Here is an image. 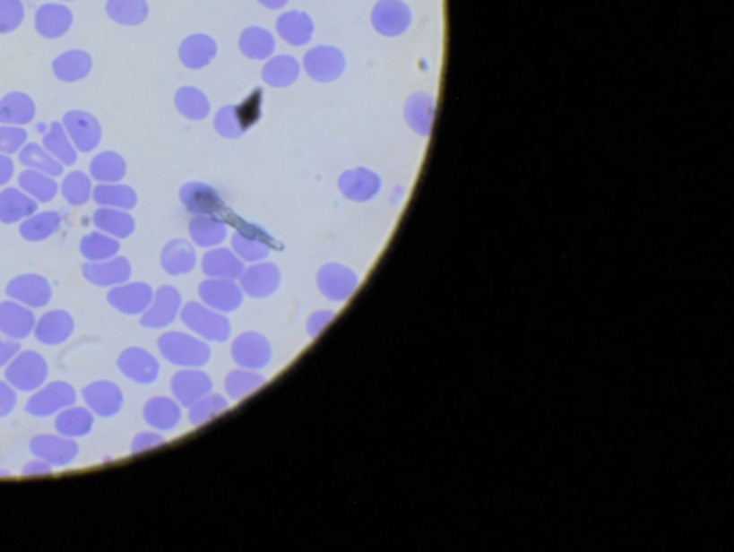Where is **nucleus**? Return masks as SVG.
I'll use <instances>...</instances> for the list:
<instances>
[{
    "instance_id": "1",
    "label": "nucleus",
    "mask_w": 734,
    "mask_h": 552,
    "mask_svg": "<svg viewBox=\"0 0 734 552\" xmlns=\"http://www.w3.org/2000/svg\"><path fill=\"white\" fill-rule=\"evenodd\" d=\"M49 367L38 351H19L18 356L4 367V380L21 392H37L47 383Z\"/></svg>"
},
{
    "instance_id": "2",
    "label": "nucleus",
    "mask_w": 734,
    "mask_h": 552,
    "mask_svg": "<svg viewBox=\"0 0 734 552\" xmlns=\"http://www.w3.org/2000/svg\"><path fill=\"white\" fill-rule=\"evenodd\" d=\"M76 399H78V394L73 384L62 382V380L47 383V384L45 383L28 399L25 410L32 418H51L65 410L66 407L73 406Z\"/></svg>"
},
{
    "instance_id": "3",
    "label": "nucleus",
    "mask_w": 734,
    "mask_h": 552,
    "mask_svg": "<svg viewBox=\"0 0 734 552\" xmlns=\"http://www.w3.org/2000/svg\"><path fill=\"white\" fill-rule=\"evenodd\" d=\"M30 453L40 461H47L52 468H66L78 454L80 446L75 440L61 435H38L30 444Z\"/></svg>"
},
{
    "instance_id": "4",
    "label": "nucleus",
    "mask_w": 734,
    "mask_h": 552,
    "mask_svg": "<svg viewBox=\"0 0 734 552\" xmlns=\"http://www.w3.org/2000/svg\"><path fill=\"white\" fill-rule=\"evenodd\" d=\"M6 295L12 301L19 302L30 309L47 306L52 299L49 280L37 273H25L9 280Z\"/></svg>"
},
{
    "instance_id": "5",
    "label": "nucleus",
    "mask_w": 734,
    "mask_h": 552,
    "mask_svg": "<svg viewBox=\"0 0 734 552\" xmlns=\"http://www.w3.org/2000/svg\"><path fill=\"white\" fill-rule=\"evenodd\" d=\"M62 125L75 149L80 150L81 153H90L101 142V124L87 111L80 109L68 111L64 116Z\"/></svg>"
},
{
    "instance_id": "6",
    "label": "nucleus",
    "mask_w": 734,
    "mask_h": 552,
    "mask_svg": "<svg viewBox=\"0 0 734 552\" xmlns=\"http://www.w3.org/2000/svg\"><path fill=\"white\" fill-rule=\"evenodd\" d=\"M82 399L85 406L99 418L116 416L123 406L120 387L108 380H97L85 385Z\"/></svg>"
},
{
    "instance_id": "7",
    "label": "nucleus",
    "mask_w": 734,
    "mask_h": 552,
    "mask_svg": "<svg viewBox=\"0 0 734 552\" xmlns=\"http://www.w3.org/2000/svg\"><path fill=\"white\" fill-rule=\"evenodd\" d=\"M73 330L75 321L71 314L64 309H52L37 320L33 335L40 344L58 347L73 337Z\"/></svg>"
},
{
    "instance_id": "8",
    "label": "nucleus",
    "mask_w": 734,
    "mask_h": 552,
    "mask_svg": "<svg viewBox=\"0 0 734 552\" xmlns=\"http://www.w3.org/2000/svg\"><path fill=\"white\" fill-rule=\"evenodd\" d=\"M35 323L37 316L32 309L12 299L0 302V334L21 341L33 334Z\"/></svg>"
},
{
    "instance_id": "9",
    "label": "nucleus",
    "mask_w": 734,
    "mask_h": 552,
    "mask_svg": "<svg viewBox=\"0 0 734 552\" xmlns=\"http://www.w3.org/2000/svg\"><path fill=\"white\" fill-rule=\"evenodd\" d=\"M131 268L127 259L114 256L101 262H87L82 275L95 287L109 288L121 285L130 278Z\"/></svg>"
},
{
    "instance_id": "10",
    "label": "nucleus",
    "mask_w": 734,
    "mask_h": 552,
    "mask_svg": "<svg viewBox=\"0 0 734 552\" xmlns=\"http://www.w3.org/2000/svg\"><path fill=\"white\" fill-rule=\"evenodd\" d=\"M38 202L22 189L6 187L0 192V222L4 225L22 222L37 213Z\"/></svg>"
},
{
    "instance_id": "11",
    "label": "nucleus",
    "mask_w": 734,
    "mask_h": 552,
    "mask_svg": "<svg viewBox=\"0 0 734 552\" xmlns=\"http://www.w3.org/2000/svg\"><path fill=\"white\" fill-rule=\"evenodd\" d=\"M95 414L87 406L66 407L65 410L56 414L55 418V430L61 436L69 439H81L92 432L94 427Z\"/></svg>"
},
{
    "instance_id": "12",
    "label": "nucleus",
    "mask_w": 734,
    "mask_h": 552,
    "mask_svg": "<svg viewBox=\"0 0 734 552\" xmlns=\"http://www.w3.org/2000/svg\"><path fill=\"white\" fill-rule=\"evenodd\" d=\"M37 116V106L30 95L11 92L0 99V124L4 125H26Z\"/></svg>"
},
{
    "instance_id": "13",
    "label": "nucleus",
    "mask_w": 734,
    "mask_h": 552,
    "mask_svg": "<svg viewBox=\"0 0 734 552\" xmlns=\"http://www.w3.org/2000/svg\"><path fill=\"white\" fill-rule=\"evenodd\" d=\"M92 69V58L83 51H69L59 55L52 62V71L55 77L62 82H76L90 75Z\"/></svg>"
},
{
    "instance_id": "14",
    "label": "nucleus",
    "mask_w": 734,
    "mask_h": 552,
    "mask_svg": "<svg viewBox=\"0 0 734 552\" xmlns=\"http://www.w3.org/2000/svg\"><path fill=\"white\" fill-rule=\"evenodd\" d=\"M92 222L99 232L116 239H124L134 232V220L127 211L114 207H99L94 211Z\"/></svg>"
},
{
    "instance_id": "15",
    "label": "nucleus",
    "mask_w": 734,
    "mask_h": 552,
    "mask_svg": "<svg viewBox=\"0 0 734 552\" xmlns=\"http://www.w3.org/2000/svg\"><path fill=\"white\" fill-rule=\"evenodd\" d=\"M109 306L124 314H137L149 302V287L142 284L117 285L108 292Z\"/></svg>"
},
{
    "instance_id": "16",
    "label": "nucleus",
    "mask_w": 734,
    "mask_h": 552,
    "mask_svg": "<svg viewBox=\"0 0 734 552\" xmlns=\"http://www.w3.org/2000/svg\"><path fill=\"white\" fill-rule=\"evenodd\" d=\"M62 218L58 211L33 213L19 226V233L28 242H42L61 229Z\"/></svg>"
},
{
    "instance_id": "17",
    "label": "nucleus",
    "mask_w": 734,
    "mask_h": 552,
    "mask_svg": "<svg viewBox=\"0 0 734 552\" xmlns=\"http://www.w3.org/2000/svg\"><path fill=\"white\" fill-rule=\"evenodd\" d=\"M92 199L101 207H114L121 211H130L137 203L134 190L125 185L99 183L92 189Z\"/></svg>"
},
{
    "instance_id": "18",
    "label": "nucleus",
    "mask_w": 734,
    "mask_h": 552,
    "mask_svg": "<svg viewBox=\"0 0 734 552\" xmlns=\"http://www.w3.org/2000/svg\"><path fill=\"white\" fill-rule=\"evenodd\" d=\"M127 164L116 151H102L92 159L90 175L98 183H118L125 177Z\"/></svg>"
},
{
    "instance_id": "19",
    "label": "nucleus",
    "mask_w": 734,
    "mask_h": 552,
    "mask_svg": "<svg viewBox=\"0 0 734 552\" xmlns=\"http://www.w3.org/2000/svg\"><path fill=\"white\" fill-rule=\"evenodd\" d=\"M18 183L26 194L40 203H49L58 194V183L55 182L54 177L32 168L22 171L19 175Z\"/></svg>"
},
{
    "instance_id": "20",
    "label": "nucleus",
    "mask_w": 734,
    "mask_h": 552,
    "mask_svg": "<svg viewBox=\"0 0 734 552\" xmlns=\"http://www.w3.org/2000/svg\"><path fill=\"white\" fill-rule=\"evenodd\" d=\"M80 251L88 262H101L117 256L120 242L107 233L94 230L81 239Z\"/></svg>"
},
{
    "instance_id": "21",
    "label": "nucleus",
    "mask_w": 734,
    "mask_h": 552,
    "mask_svg": "<svg viewBox=\"0 0 734 552\" xmlns=\"http://www.w3.org/2000/svg\"><path fill=\"white\" fill-rule=\"evenodd\" d=\"M19 161L25 168L40 171V173L52 176V177H56V176H61L64 173V164L56 160L51 153H47L45 147L39 146L37 142H30V144H26L21 149Z\"/></svg>"
},
{
    "instance_id": "22",
    "label": "nucleus",
    "mask_w": 734,
    "mask_h": 552,
    "mask_svg": "<svg viewBox=\"0 0 734 552\" xmlns=\"http://www.w3.org/2000/svg\"><path fill=\"white\" fill-rule=\"evenodd\" d=\"M312 30V19L304 12H288L278 19V32L290 44H305L311 39Z\"/></svg>"
},
{
    "instance_id": "23",
    "label": "nucleus",
    "mask_w": 734,
    "mask_h": 552,
    "mask_svg": "<svg viewBox=\"0 0 734 552\" xmlns=\"http://www.w3.org/2000/svg\"><path fill=\"white\" fill-rule=\"evenodd\" d=\"M44 147L64 166H73L78 159L75 146L69 140L65 128L59 123H52L47 134L44 135Z\"/></svg>"
},
{
    "instance_id": "24",
    "label": "nucleus",
    "mask_w": 734,
    "mask_h": 552,
    "mask_svg": "<svg viewBox=\"0 0 734 552\" xmlns=\"http://www.w3.org/2000/svg\"><path fill=\"white\" fill-rule=\"evenodd\" d=\"M71 26V13L59 6H45L37 16V28L45 38H59Z\"/></svg>"
},
{
    "instance_id": "25",
    "label": "nucleus",
    "mask_w": 734,
    "mask_h": 552,
    "mask_svg": "<svg viewBox=\"0 0 734 552\" xmlns=\"http://www.w3.org/2000/svg\"><path fill=\"white\" fill-rule=\"evenodd\" d=\"M62 196L73 206H83L92 197V183L83 171L69 173L61 185Z\"/></svg>"
},
{
    "instance_id": "26",
    "label": "nucleus",
    "mask_w": 734,
    "mask_h": 552,
    "mask_svg": "<svg viewBox=\"0 0 734 552\" xmlns=\"http://www.w3.org/2000/svg\"><path fill=\"white\" fill-rule=\"evenodd\" d=\"M118 367L124 375H127L134 382H149L152 375L151 360L140 349H131L124 351L118 360Z\"/></svg>"
},
{
    "instance_id": "27",
    "label": "nucleus",
    "mask_w": 734,
    "mask_h": 552,
    "mask_svg": "<svg viewBox=\"0 0 734 552\" xmlns=\"http://www.w3.org/2000/svg\"><path fill=\"white\" fill-rule=\"evenodd\" d=\"M108 12L117 22L137 25L147 16V4L144 0H111Z\"/></svg>"
},
{
    "instance_id": "28",
    "label": "nucleus",
    "mask_w": 734,
    "mask_h": 552,
    "mask_svg": "<svg viewBox=\"0 0 734 552\" xmlns=\"http://www.w3.org/2000/svg\"><path fill=\"white\" fill-rule=\"evenodd\" d=\"M402 4L395 0H381L373 11V25L383 33L398 32L402 21Z\"/></svg>"
},
{
    "instance_id": "29",
    "label": "nucleus",
    "mask_w": 734,
    "mask_h": 552,
    "mask_svg": "<svg viewBox=\"0 0 734 552\" xmlns=\"http://www.w3.org/2000/svg\"><path fill=\"white\" fill-rule=\"evenodd\" d=\"M273 47H275V42L271 33L261 28H250L243 32L242 49L246 55L262 58L264 55L271 54Z\"/></svg>"
},
{
    "instance_id": "30",
    "label": "nucleus",
    "mask_w": 734,
    "mask_h": 552,
    "mask_svg": "<svg viewBox=\"0 0 734 552\" xmlns=\"http://www.w3.org/2000/svg\"><path fill=\"white\" fill-rule=\"evenodd\" d=\"M28 140V133L21 127L0 125V154L18 153Z\"/></svg>"
},
{
    "instance_id": "31",
    "label": "nucleus",
    "mask_w": 734,
    "mask_h": 552,
    "mask_svg": "<svg viewBox=\"0 0 734 552\" xmlns=\"http://www.w3.org/2000/svg\"><path fill=\"white\" fill-rule=\"evenodd\" d=\"M22 21V6L16 0L0 2V33H8L18 28Z\"/></svg>"
},
{
    "instance_id": "32",
    "label": "nucleus",
    "mask_w": 734,
    "mask_h": 552,
    "mask_svg": "<svg viewBox=\"0 0 734 552\" xmlns=\"http://www.w3.org/2000/svg\"><path fill=\"white\" fill-rule=\"evenodd\" d=\"M18 404V392L6 380H0V418H8Z\"/></svg>"
},
{
    "instance_id": "33",
    "label": "nucleus",
    "mask_w": 734,
    "mask_h": 552,
    "mask_svg": "<svg viewBox=\"0 0 734 552\" xmlns=\"http://www.w3.org/2000/svg\"><path fill=\"white\" fill-rule=\"evenodd\" d=\"M21 351V344L16 340L0 334V368L6 367Z\"/></svg>"
},
{
    "instance_id": "34",
    "label": "nucleus",
    "mask_w": 734,
    "mask_h": 552,
    "mask_svg": "<svg viewBox=\"0 0 734 552\" xmlns=\"http://www.w3.org/2000/svg\"><path fill=\"white\" fill-rule=\"evenodd\" d=\"M52 466L47 465V461H40L35 458V461H30L22 468V476L26 478H38V476L51 475Z\"/></svg>"
},
{
    "instance_id": "35",
    "label": "nucleus",
    "mask_w": 734,
    "mask_h": 552,
    "mask_svg": "<svg viewBox=\"0 0 734 552\" xmlns=\"http://www.w3.org/2000/svg\"><path fill=\"white\" fill-rule=\"evenodd\" d=\"M13 171H15V164L12 161L11 157L0 154V185H8L11 182Z\"/></svg>"
},
{
    "instance_id": "36",
    "label": "nucleus",
    "mask_w": 734,
    "mask_h": 552,
    "mask_svg": "<svg viewBox=\"0 0 734 552\" xmlns=\"http://www.w3.org/2000/svg\"><path fill=\"white\" fill-rule=\"evenodd\" d=\"M259 2L269 9H281L288 4V0H259Z\"/></svg>"
}]
</instances>
